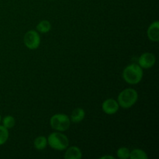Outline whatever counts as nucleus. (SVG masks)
<instances>
[{
	"instance_id": "1",
	"label": "nucleus",
	"mask_w": 159,
	"mask_h": 159,
	"mask_svg": "<svg viewBox=\"0 0 159 159\" xmlns=\"http://www.w3.org/2000/svg\"><path fill=\"white\" fill-rule=\"evenodd\" d=\"M123 78L127 83L130 85H136L142 80L143 68L138 64H130L124 69L122 73Z\"/></svg>"
},
{
	"instance_id": "2",
	"label": "nucleus",
	"mask_w": 159,
	"mask_h": 159,
	"mask_svg": "<svg viewBox=\"0 0 159 159\" xmlns=\"http://www.w3.org/2000/svg\"><path fill=\"white\" fill-rule=\"evenodd\" d=\"M138 99V93L134 89L127 88L121 91L117 96V102L120 107L128 109L133 107Z\"/></svg>"
},
{
	"instance_id": "3",
	"label": "nucleus",
	"mask_w": 159,
	"mask_h": 159,
	"mask_svg": "<svg viewBox=\"0 0 159 159\" xmlns=\"http://www.w3.org/2000/svg\"><path fill=\"white\" fill-rule=\"evenodd\" d=\"M48 144L56 151H65L69 145L68 137L62 132H54L48 137Z\"/></svg>"
},
{
	"instance_id": "4",
	"label": "nucleus",
	"mask_w": 159,
	"mask_h": 159,
	"mask_svg": "<svg viewBox=\"0 0 159 159\" xmlns=\"http://www.w3.org/2000/svg\"><path fill=\"white\" fill-rule=\"evenodd\" d=\"M71 123L70 117L65 113H56L50 119V125L51 128L59 132L68 130L71 126Z\"/></svg>"
},
{
	"instance_id": "5",
	"label": "nucleus",
	"mask_w": 159,
	"mask_h": 159,
	"mask_svg": "<svg viewBox=\"0 0 159 159\" xmlns=\"http://www.w3.org/2000/svg\"><path fill=\"white\" fill-rule=\"evenodd\" d=\"M23 43L30 50H36L40 45V36L34 30H28L23 37Z\"/></svg>"
},
{
	"instance_id": "6",
	"label": "nucleus",
	"mask_w": 159,
	"mask_h": 159,
	"mask_svg": "<svg viewBox=\"0 0 159 159\" xmlns=\"http://www.w3.org/2000/svg\"><path fill=\"white\" fill-rule=\"evenodd\" d=\"M156 62V57L155 54L151 52H145L140 56L138 59V65L140 67L145 69L152 68Z\"/></svg>"
},
{
	"instance_id": "7",
	"label": "nucleus",
	"mask_w": 159,
	"mask_h": 159,
	"mask_svg": "<svg viewBox=\"0 0 159 159\" xmlns=\"http://www.w3.org/2000/svg\"><path fill=\"white\" fill-rule=\"evenodd\" d=\"M119 108L120 106L117 101L114 99H112V98L106 99L102 104V111L108 115H113L117 113Z\"/></svg>"
},
{
	"instance_id": "8",
	"label": "nucleus",
	"mask_w": 159,
	"mask_h": 159,
	"mask_svg": "<svg viewBox=\"0 0 159 159\" xmlns=\"http://www.w3.org/2000/svg\"><path fill=\"white\" fill-rule=\"evenodd\" d=\"M147 35L149 40L152 42L159 41V21L155 20L152 22L148 26L147 30Z\"/></svg>"
},
{
	"instance_id": "9",
	"label": "nucleus",
	"mask_w": 159,
	"mask_h": 159,
	"mask_svg": "<svg viewBox=\"0 0 159 159\" xmlns=\"http://www.w3.org/2000/svg\"><path fill=\"white\" fill-rule=\"evenodd\" d=\"M64 158L65 159H81L82 158V152L77 146H71L65 149Z\"/></svg>"
},
{
	"instance_id": "10",
	"label": "nucleus",
	"mask_w": 159,
	"mask_h": 159,
	"mask_svg": "<svg viewBox=\"0 0 159 159\" xmlns=\"http://www.w3.org/2000/svg\"><path fill=\"white\" fill-rule=\"evenodd\" d=\"M85 110L82 108L79 107V108H76L73 110L71 116H70V120H71V122L74 123V124H79V123H81L85 119Z\"/></svg>"
},
{
	"instance_id": "11",
	"label": "nucleus",
	"mask_w": 159,
	"mask_h": 159,
	"mask_svg": "<svg viewBox=\"0 0 159 159\" xmlns=\"http://www.w3.org/2000/svg\"><path fill=\"white\" fill-rule=\"evenodd\" d=\"M34 146L37 150H43L48 146V139L44 136H38L34 140Z\"/></svg>"
},
{
	"instance_id": "12",
	"label": "nucleus",
	"mask_w": 159,
	"mask_h": 159,
	"mask_svg": "<svg viewBox=\"0 0 159 159\" xmlns=\"http://www.w3.org/2000/svg\"><path fill=\"white\" fill-rule=\"evenodd\" d=\"M129 158L130 159H148V156L147 153L144 151L141 150V149L136 148L132 150L130 152V157Z\"/></svg>"
},
{
	"instance_id": "13",
	"label": "nucleus",
	"mask_w": 159,
	"mask_h": 159,
	"mask_svg": "<svg viewBox=\"0 0 159 159\" xmlns=\"http://www.w3.org/2000/svg\"><path fill=\"white\" fill-rule=\"evenodd\" d=\"M37 30L41 34H47L51 30V24L48 20H42L37 25Z\"/></svg>"
},
{
	"instance_id": "14",
	"label": "nucleus",
	"mask_w": 159,
	"mask_h": 159,
	"mask_svg": "<svg viewBox=\"0 0 159 159\" xmlns=\"http://www.w3.org/2000/svg\"><path fill=\"white\" fill-rule=\"evenodd\" d=\"M9 137V129L5 127L3 125H0V146L7 142Z\"/></svg>"
},
{
	"instance_id": "15",
	"label": "nucleus",
	"mask_w": 159,
	"mask_h": 159,
	"mask_svg": "<svg viewBox=\"0 0 159 159\" xmlns=\"http://www.w3.org/2000/svg\"><path fill=\"white\" fill-rule=\"evenodd\" d=\"M1 122L2 123V125L9 130L12 128L16 125V119L10 115H7L5 116L3 119H2Z\"/></svg>"
},
{
	"instance_id": "16",
	"label": "nucleus",
	"mask_w": 159,
	"mask_h": 159,
	"mask_svg": "<svg viewBox=\"0 0 159 159\" xmlns=\"http://www.w3.org/2000/svg\"><path fill=\"white\" fill-rule=\"evenodd\" d=\"M130 152L127 148L126 147H120L116 151V155L120 159H127L130 157Z\"/></svg>"
},
{
	"instance_id": "17",
	"label": "nucleus",
	"mask_w": 159,
	"mask_h": 159,
	"mask_svg": "<svg viewBox=\"0 0 159 159\" xmlns=\"http://www.w3.org/2000/svg\"><path fill=\"white\" fill-rule=\"evenodd\" d=\"M114 159V157L111 156V155H105V156L100 157V159Z\"/></svg>"
},
{
	"instance_id": "18",
	"label": "nucleus",
	"mask_w": 159,
	"mask_h": 159,
	"mask_svg": "<svg viewBox=\"0 0 159 159\" xmlns=\"http://www.w3.org/2000/svg\"><path fill=\"white\" fill-rule=\"evenodd\" d=\"M1 121H2V116L1 115H0V123H1Z\"/></svg>"
},
{
	"instance_id": "19",
	"label": "nucleus",
	"mask_w": 159,
	"mask_h": 159,
	"mask_svg": "<svg viewBox=\"0 0 159 159\" xmlns=\"http://www.w3.org/2000/svg\"><path fill=\"white\" fill-rule=\"evenodd\" d=\"M50 1H54V0H50Z\"/></svg>"
}]
</instances>
